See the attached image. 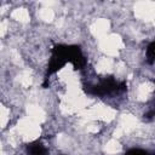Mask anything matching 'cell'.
Listing matches in <instances>:
<instances>
[{"instance_id": "cell-1", "label": "cell", "mask_w": 155, "mask_h": 155, "mask_svg": "<svg viewBox=\"0 0 155 155\" xmlns=\"http://www.w3.org/2000/svg\"><path fill=\"white\" fill-rule=\"evenodd\" d=\"M12 16H13V18H16V19H18V21H21V22H25V21H28V18H29V15H28L27 10H24V8H17V10L12 13Z\"/></svg>"}, {"instance_id": "cell-2", "label": "cell", "mask_w": 155, "mask_h": 155, "mask_svg": "<svg viewBox=\"0 0 155 155\" xmlns=\"http://www.w3.org/2000/svg\"><path fill=\"white\" fill-rule=\"evenodd\" d=\"M120 150V144L116 142V140H110L108 144H107V147H105V151H108V153H110V154H115V153H117Z\"/></svg>"}, {"instance_id": "cell-3", "label": "cell", "mask_w": 155, "mask_h": 155, "mask_svg": "<svg viewBox=\"0 0 155 155\" xmlns=\"http://www.w3.org/2000/svg\"><path fill=\"white\" fill-rule=\"evenodd\" d=\"M54 13L51 8H42L40 11V18L44 19V21H52Z\"/></svg>"}, {"instance_id": "cell-4", "label": "cell", "mask_w": 155, "mask_h": 155, "mask_svg": "<svg viewBox=\"0 0 155 155\" xmlns=\"http://www.w3.org/2000/svg\"><path fill=\"white\" fill-rule=\"evenodd\" d=\"M139 10L144 12V8H139ZM139 10H137V11H139ZM145 12H150V13H153V11H151V10H145Z\"/></svg>"}]
</instances>
